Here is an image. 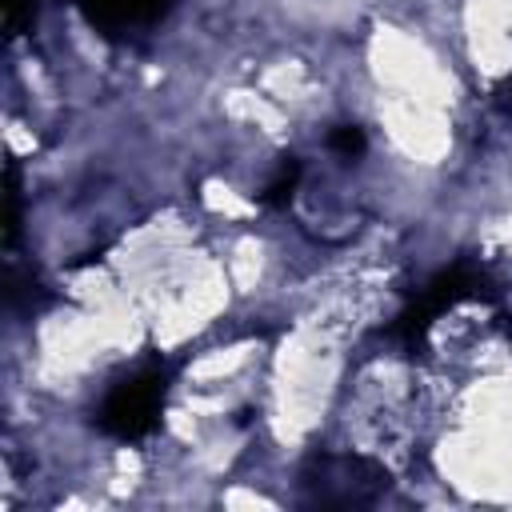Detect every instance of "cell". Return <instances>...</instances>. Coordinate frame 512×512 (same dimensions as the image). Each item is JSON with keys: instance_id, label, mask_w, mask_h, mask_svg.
<instances>
[{"instance_id": "cell-1", "label": "cell", "mask_w": 512, "mask_h": 512, "mask_svg": "<svg viewBox=\"0 0 512 512\" xmlns=\"http://www.w3.org/2000/svg\"><path fill=\"white\" fill-rule=\"evenodd\" d=\"M152 412H156V388H148V384H128V388L108 404V424H112L116 432L132 436V432L148 428Z\"/></svg>"}]
</instances>
